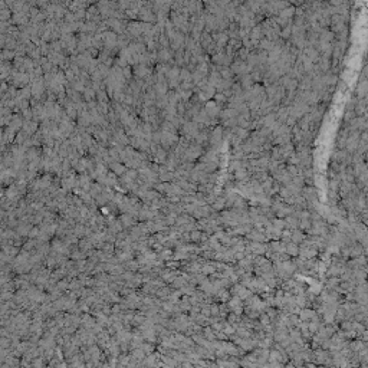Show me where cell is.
Returning <instances> with one entry per match:
<instances>
[{"instance_id":"obj_1","label":"cell","mask_w":368,"mask_h":368,"mask_svg":"<svg viewBox=\"0 0 368 368\" xmlns=\"http://www.w3.org/2000/svg\"><path fill=\"white\" fill-rule=\"evenodd\" d=\"M298 255H301V256L305 257V259H311V257H313L315 255H316V249H311V247H302Z\"/></svg>"},{"instance_id":"obj_13","label":"cell","mask_w":368,"mask_h":368,"mask_svg":"<svg viewBox=\"0 0 368 368\" xmlns=\"http://www.w3.org/2000/svg\"><path fill=\"white\" fill-rule=\"evenodd\" d=\"M191 239H193V240H199V239H200V233H199V232H193V233H191Z\"/></svg>"},{"instance_id":"obj_3","label":"cell","mask_w":368,"mask_h":368,"mask_svg":"<svg viewBox=\"0 0 368 368\" xmlns=\"http://www.w3.org/2000/svg\"><path fill=\"white\" fill-rule=\"evenodd\" d=\"M299 313H301V319L302 322L303 321H311V318H315L316 315H315V312L313 311H311V309H302V311H299Z\"/></svg>"},{"instance_id":"obj_8","label":"cell","mask_w":368,"mask_h":368,"mask_svg":"<svg viewBox=\"0 0 368 368\" xmlns=\"http://www.w3.org/2000/svg\"><path fill=\"white\" fill-rule=\"evenodd\" d=\"M285 226H286V222H282V220H279V219L273 220V227H275V229H278V230H282Z\"/></svg>"},{"instance_id":"obj_5","label":"cell","mask_w":368,"mask_h":368,"mask_svg":"<svg viewBox=\"0 0 368 368\" xmlns=\"http://www.w3.org/2000/svg\"><path fill=\"white\" fill-rule=\"evenodd\" d=\"M292 240L295 242V243H298V242H303V234L299 232V230H295L293 234H292Z\"/></svg>"},{"instance_id":"obj_6","label":"cell","mask_w":368,"mask_h":368,"mask_svg":"<svg viewBox=\"0 0 368 368\" xmlns=\"http://www.w3.org/2000/svg\"><path fill=\"white\" fill-rule=\"evenodd\" d=\"M252 250H255L256 253H263L265 252V246L260 245V242H256V243L252 245Z\"/></svg>"},{"instance_id":"obj_11","label":"cell","mask_w":368,"mask_h":368,"mask_svg":"<svg viewBox=\"0 0 368 368\" xmlns=\"http://www.w3.org/2000/svg\"><path fill=\"white\" fill-rule=\"evenodd\" d=\"M201 270H203L204 273H213V272H214V268H213V266H209V265H204V266L201 268Z\"/></svg>"},{"instance_id":"obj_12","label":"cell","mask_w":368,"mask_h":368,"mask_svg":"<svg viewBox=\"0 0 368 368\" xmlns=\"http://www.w3.org/2000/svg\"><path fill=\"white\" fill-rule=\"evenodd\" d=\"M262 323H263V325H269V323H270V322H269V316H268V315H262Z\"/></svg>"},{"instance_id":"obj_2","label":"cell","mask_w":368,"mask_h":368,"mask_svg":"<svg viewBox=\"0 0 368 368\" xmlns=\"http://www.w3.org/2000/svg\"><path fill=\"white\" fill-rule=\"evenodd\" d=\"M285 252H286V253H289V255H292V256H295V255H298V253H299V247L296 246L295 242H290V243H288V245H285Z\"/></svg>"},{"instance_id":"obj_10","label":"cell","mask_w":368,"mask_h":368,"mask_svg":"<svg viewBox=\"0 0 368 368\" xmlns=\"http://www.w3.org/2000/svg\"><path fill=\"white\" fill-rule=\"evenodd\" d=\"M286 223H289L292 227H296L298 226V220L295 217H286Z\"/></svg>"},{"instance_id":"obj_4","label":"cell","mask_w":368,"mask_h":368,"mask_svg":"<svg viewBox=\"0 0 368 368\" xmlns=\"http://www.w3.org/2000/svg\"><path fill=\"white\" fill-rule=\"evenodd\" d=\"M239 344H240V346L243 348V349H252L253 346H255V342L252 341V339H239Z\"/></svg>"},{"instance_id":"obj_7","label":"cell","mask_w":368,"mask_h":368,"mask_svg":"<svg viewBox=\"0 0 368 368\" xmlns=\"http://www.w3.org/2000/svg\"><path fill=\"white\" fill-rule=\"evenodd\" d=\"M250 237L255 240V242H265L266 239H265V236L263 234H260V233H257V232H253V233L250 234Z\"/></svg>"},{"instance_id":"obj_9","label":"cell","mask_w":368,"mask_h":368,"mask_svg":"<svg viewBox=\"0 0 368 368\" xmlns=\"http://www.w3.org/2000/svg\"><path fill=\"white\" fill-rule=\"evenodd\" d=\"M224 204H226V200H224V199H220V200H217L216 203H214V209H217V210H219V209H222V207H223Z\"/></svg>"}]
</instances>
